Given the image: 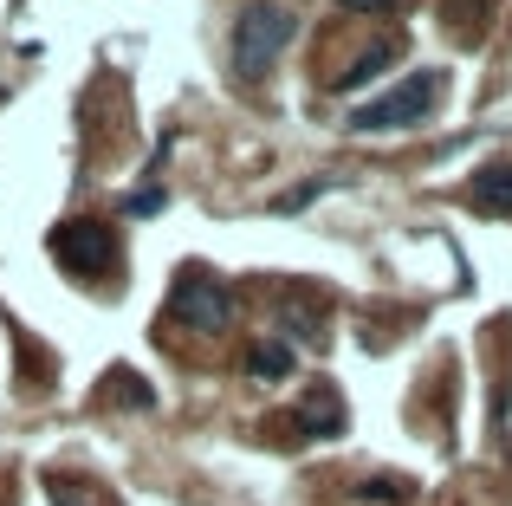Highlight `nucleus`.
Segmentation results:
<instances>
[{
	"mask_svg": "<svg viewBox=\"0 0 512 506\" xmlns=\"http://www.w3.org/2000/svg\"><path fill=\"white\" fill-rule=\"evenodd\" d=\"M299 429L305 435H344V403H338V390H312L299 403Z\"/></svg>",
	"mask_w": 512,
	"mask_h": 506,
	"instance_id": "423d86ee",
	"label": "nucleus"
},
{
	"mask_svg": "<svg viewBox=\"0 0 512 506\" xmlns=\"http://www.w3.org/2000/svg\"><path fill=\"white\" fill-rule=\"evenodd\" d=\"M98 403H104V409H111V403H117V409H150L156 396H150V383H143L137 370H111V377L98 383Z\"/></svg>",
	"mask_w": 512,
	"mask_h": 506,
	"instance_id": "1a4fd4ad",
	"label": "nucleus"
},
{
	"mask_svg": "<svg viewBox=\"0 0 512 506\" xmlns=\"http://www.w3.org/2000/svg\"><path fill=\"white\" fill-rule=\"evenodd\" d=\"M396 52H402V39H376V46H363L357 59H350V72L338 78V91H357V85H370L376 72H389V65H396Z\"/></svg>",
	"mask_w": 512,
	"mask_h": 506,
	"instance_id": "0eeeda50",
	"label": "nucleus"
},
{
	"mask_svg": "<svg viewBox=\"0 0 512 506\" xmlns=\"http://www.w3.org/2000/svg\"><path fill=\"white\" fill-rule=\"evenodd\" d=\"M357 500H409V481H363Z\"/></svg>",
	"mask_w": 512,
	"mask_h": 506,
	"instance_id": "9b49d317",
	"label": "nucleus"
},
{
	"mask_svg": "<svg viewBox=\"0 0 512 506\" xmlns=\"http://www.w3.org/2000/svg\"><path fill=\"white\" fill-rule=\"evenodd\" d=\"M247 377H260V383L292 377V344H286V338H260V344H247Z\"/></svg>",
	"mask_w": 512,
	"mask_h": 506,
	"instance_id": "6e6552de",
	"label": "nucleus"
},
{
	"mask_svg": "<svg viewBox=\"0 0 512 506\" xmlns=\"http://www.w3.org/2000/svg\"><path fill=\"white\" fill-rule=\"evenodd\" d=\"M169 318L188 331H221L227 318H234V299H227V286L208 273V266H182L169 286Z\"/></svg>",
	"mask_w": 512,
	"mask_h": 506,
	"instance_id": "7ed1b4c3",
	"label": "nucleus"
},
{
	"mask_svg": "<svg viewBox=\"0 0 512 506\" xmlns=\"http://www.w3.org/2000/svg\"><path fill=\"white\" fill-rule=\"evenodd\" d=\"M292 33H299L292 7H279V0H247L240 20H234V72L240 78H266L279 65V52L292 46Z\"/></svg>",
	"mask_w": 512,
	"mask_h": 506,
	"instance_id": "f257e3e1",
	"label": "nucleus"
},
{
	"mask_svg": "<svg viewBox=\"0 0 512 506\" xmlns=\"http://www.w3.org/2000/svg\"><path fill=\"white\" fill-rule=\"evenodd\" d=\"M52 260L72 279H98V273H111V260H117V234L104 228V221H59V228H52Z\"/></svg>",
	"mask_w": 512,
	"mask_h": 506,
	"instance_id": "20e7f679",
	"label": "nucleus"
},
{
	"mask_svg": "<svg viewBox=\"0 0 512 506\" xmlns=\"http://www.w3.org/2000/svg\"><path fill=\"white\" fill-rule=\"evenodd\" d=\"M441 91H448L441 72H415V78H402L396 91L357 104V111H350V130H409V124H422V117L441 104Z\"/></svg>",
	"mask_w": 512,
	"mask_h": 506,
	"instance_id": "f03ea898",
	"label": "nucleus"
},
{
	"mask_svg": "<svg viewBox=\"0 0 512 506\" xmlns=\"http://www.w3.org/2000/svg\"><path fill=\"white\" fill-rule=\"evenodd\" d=\"M338 7H350V13H389V7H402V0H338Z\"/></svg>",
	"mask_w": 512,
	"mask_h": 506,
	"instance_id": "ddd939ff",
	"label": "nucleus"
},
{
	"mask_svg": "<svg viewBox=\"0 0 512 506\" xmlns=\"http://www.w3.org/2000/svg\"><path fill=\"white\" fill-rule=\"evenodd\" d=\"M467 202L480 215H512V163H487L474 182H467Z\"/></svg>",
	"mask_w": 512,
	"mask_h": 506,
	"instance_id": "39448f33",
	"label": "nucleus"
},
{
	"mask_svg": "<svg viewBox=\"0 0 512 506\" xmlns=\"http://www.w3.org/2000/svg\"><path fill=\"white\" fill-rule=\"evenodd\" d=\"M46 494L59 500V506H124L117 494H104V487H85L78 474H59V468L46 474Z\"/></svg>",
	"mask_w": 512,
	"mask_h": 506,
	"instance_id": "9d476101",
	"label": "nucleus"
},
{
	"mask_svg": "<svg viewBox=\"0 0 512 506\" xmlns=\"http://www.w3.org/2000/svg\"><path fill=\"white\" fill-rule=\"evenodd\" d=\"M163 202H169V195L156 189V182H143V189L130 195V215H156V208H163Z\"/></svg>",
	"mask_w": 512,
	"mask_h": 506,
	"instance_id": "f8f14e48",
	"label": "nucleus"
}]
</instances>
